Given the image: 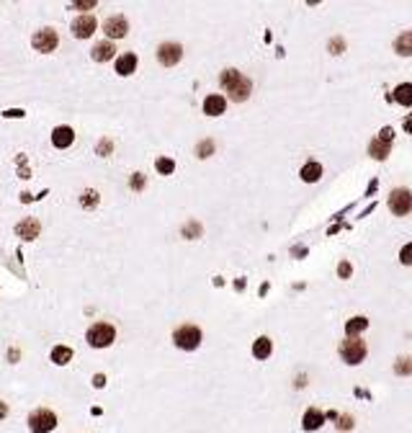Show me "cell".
<instances>
[{"mask_svg":"<svg viewBox=\"0 0 412 433\" xmlns=\"http://www.w3.org/2000/svg\"><path fill=\"white\" fill-rule=\"evenodd\" d=\"M219 83H222V88L230 93V98L237 101V103L248 101V96H250V91H253V83H250L245 75H240L237 70H224L222 78H219Z\"/></svg>","mask_w":412,"mask_h":433,"instance_id":"1","label":"cell"},{"mask_svg":"<svg viewBox=\"0 0 412 433\" xmlns=\"http://www.w3.org/2000/svg\"><path fill=\"white\" fill-rule=\"evenodd\" d=\"M85 340L90 348H108L116 340V328L108 322H93L85 333Z\"/></svg>","mask_w":412,"mask_h":433,"instance_id":"2","label":"cell"},{"mask_svg":"<svg viewBox=\"0 0 412 433\" xmlns=\"http://www.w3.org/2000/svg\"><path fill=\"white\" fill-rule=\"evenodd\" d=\"M29 430L31 433H52L54 428H57V415H54V410H49V407H36L31 415H29Z\"/></svg>","mask_w":412,"mask_h":433,"instance_id":"3","label":"cell"},{"mask_svg":"<svg viewBox=\"0 0 412 433\" xmlns=\"http://www.w3.org/2000/svg\"><path fill=\"white\" fill-rule=\"evenodd\" d=\"M173 343L180 348V351H196L201 346V330L196 325H180L175 333H173Z\"/></svg>","mask_w":412,"mask_h":433,"instance_id":"4","label":"cell"},{"mask_svg":"<svg viewBox=\"0 0 412 433\" xmlns=\"http://www.w3.org/2000/svg\"><path fill=\"white\" fill-rule=\"evenodd\" d=\"M366 343L361 340V338H348V340H343L340 343V356H343V361L345 364H350V366H355V364H361L363 358H366Z\"/></svg>","mask_w":412,"mask_h":433,"instance_id":"5","label":"cell"},{"mask_svg":"<svg viewBox=\"0 0 412 433\" xmlns=\"http://www.w3.org/2000/svg\"><path fill=\"white\" fill-rule=\"evenodd\" d=\"M57 44H60V37H57L54 29H42V31H36V34L31 37V47H34L36 52H42V55L54 52Z\"/></svg>","mask_w":412,"mask_h":433,"instance_id":"6","label":"cell"},{"mask_svg":"<svg viewBox=\"0 0 412 433\" xmlns=\"http://www.w3.org/2000/svg\"><path fill=\"white\" fill-rule=\"evenodd\" d=\"M389 209L397 214V217H404L409 209H412V193L407 188H394L389 193Z\"/></svg>","mask_w":412,"mask_h":433,"instance_id":"7","label":"cell"},{"mask_svg":"<svg viewBox=\"0 0 412 433\" xmlns=\"http://www.w3.org/2000/svg\"><path fill=\"white\" fill-rule=\"evenodd\" d=\"M180 57H183V47H180V44H175V42H165V44H160V47H157V62H160V65H165V67L178 65V62H180Z\"/></svg>","mask_w":412,"mask_h":433,"instance_id":"8","label":"cell"},{"mask_svg":"<svg viewBox=\"0 0 412 433\" xmlns=\"http://www.w3.org/2000/svg\"><path fill=\"white\" fill-rule=\"evenodd\" d=\"M70 29H72V37H75V39H90V37L96 34V29H98V21L85 13V16H78Z\"/></svg>","mask_w":412,"mask_h":433,"instance_id":"9","label":"cell"},{"mask_svg":"<svg viewBox=\"0 0 412 433\" xmlns=\"http://www.w3.org/2000/svg\"><path fill=\"white\" fill-rule=\"evenodd\" d=\"M103 34H106L108 39H124V37L129 34V21H126L124 16H111V19H106V24H103Z\"/></svg>","mask_w":412,"mask_h":433,"instance_id":"10","label":"cell"},{"mask_svg":"<svg viewBox=\"0 0 412 433\" xmlns=\"http://www.w3.org/2000/svg\"><path fill=\"white\" fill-rule=\"evenodd\" d=\"M39 232H42V222L36 220V217H26V220H21V222L16 225V235H18L21 240H26V243L36 240Z\"/></svg>","mask_w":412,"mask_h":433,"instance_id":"11","label":"cell"},{"mask_svg":"<svg viewBox=\"0 0 412 433\" xmlns=\"http://www.w3.org/2000/svg\"><path fill=\"white\" fill-rule=\"evenodd\" d=\"M224 109H227V98L224 96H219V93L206 96V101H203V114L206 116H219V114H224Z\"/></svg>","mask_w":412,"mask_h":433,"instance_id":"12","label":"cell"},{"mask_svg":"<svg viewBox=\"0 0 412 433\" xmlns=\"http://www.w3.org/2000/svg\"><path fill=\"white\" fill-rule=\"evenodd\" d=\"M75 142V132L70 129V127H54V132H52V145L57 147V150H65V147H70Z\"/></svg>","mask_w":412,"mask_h":433,"instance_id":"13","label":"cell"},{"mask_svg":"<svg viewBox=\"0 0 412 433\" xmlns=\"http://www.w3.org/2000/svg\"><path fill=\"white\" fill-rule=\"evenodd\" d=\"M134 70H137V55H132V52H124V55L116 60V73H119L121 78H129Z\"/></svg>","mask_w":412,"mask_h":433,"instance_id":"14","label":"cell"},{"mask_svg":"<svg viewBox=\"0 0 412 433\" xmlns=\"http://www.w3.org/2000/svg\"><path fill=\"white\" fill-rule=\"evenodd\" d=\"M114 55H116V49H114L111 42H98V44L90 49V57H93L96 62H108V60H114Z\"/></svg>","mask_w":412,"mask_h":433,"instance_id":"15","label":"cell"},{"mask_svg":"<svg viewBox=\"0 0 412 433\" xmlns=\"http://www.w3.org/2000/svg\"><path fill=\"white\" fill-rule=\"evenodd\" d=\"M325 423V415L317 410V407H309L307 412H304V420H302V425H304V430H317L320 425Z\"/></svg>","mask_w":412,"mask_h":433,"instance_id":"16","label":"cell"},{"mask_svg":"<svg viewBox=\"0 0 412 433\" xmlns=\"http://www.w3.org/2000/svg\"><path fill=\"white\" fill-rule=\"evenodd\" d=\"M271 351H273V343H271V338H266V335H260V338L253 343V356H255V358H268Z\"/></svg>","mask_w":412,"mask_h":433,"instance_id":"17","label":"cell"},{"mask_svg":"<svg viewBox=\"0 0 412 433\" xmlns=\"http://www.w3.org/2000/svg\"><path fill=\"white\" fill-rule=\"evenodd\" d=\"M70 361H72V348H70V346H54V348H52V364L65 366V364H70Z\"/></svg>","mask_w":412,"mask_h":433,"instance_id":"18","label":"cell"},{"mask_svg":"<svg viewBox=\"0 0 412 433\" xmlns=\"http://www.w3.org/2000/svg\"><path fill=\"white\" fill-rule=\"evenodd\" d=\"M394 101L402 106H412V83H402L394 88Z\"/></svg>","mask_w":412,"mask_h":433,"instance_id":"19","label":"cell"},{"mask_svg":"<svg viewBox=\"0 0 412 433\" xmlns=\"http://www.w3.org/2000/svg\"><path fill=\"white\" fill-rule=\"evenodd\" d=\"M394 49H397V55H402V57H409V55H412V31H404L402 37H397V42H394Z\"/></svg>","mask_w":412,"mask_h":433,"instance_id":"20","label":"cell"},{"mask_svg":"<svg viewBox=\"0 0 412 433\" xmlns=\"http://www.w3.org/2000/svg\"><path fill=\"white\" fill-rule=\"evenodd\" d=\"M368 328V320L366 317H350L348 322H345V333H348V338H355L358 333H363Z\"/></svg>","mask_w":412,"mask_h":433,"instance_id":"21","label":"cell"},{"mask_svg":"<svg viewBox=\"0 0 412 433\" xmlns=\"http://www.w3.org/2000/svg\"><path fill=\"white\" fill-rule=\"evenodd\" d=\"M320 175H322V165H320V163H307V165L302 168V181H307V183L320 181Z\"/></svg>","mask_w":412,"mask_h":433,"instance_id":"22","label":"cell"},{"mask_svg":"<svg viewBox=\"0 0 412 433\" xmlns=\"http://www.w3.org/2000/svg\"><path fill=\"white\" fill-rule=\"evenodd\" d=\"M368 152H371V157H376V160H386V157H389V142L373 139L371 147H368Z\"/></svg>","mask_w":412,"mask_h":433,"instance_id":"23","label":"cell"},{"mask_svg":"<svg viewBox=\"0 0 412 433\" xmlns=\"http://www.w3.org/2000/svg\"><path fill=\"white\" fill-rule=\"evenodd\" d=\"M98 201H101V196H98V191H96V188H85V191L80 193V206H85V209L98 206Z\"/></svg>","mask_w":412,"mask_h":433,"instance_id":"24","label":"cell"},{"mask_svg":"<svg viewBox=\"0 0 412 433\" xmlns=\"http://www.w3.org/2000/svg\"><path fill=\"white\" fill-rule=\"evenodd\" d=\"M155 168H157V173H162V175H170V173L175 170V163H173L170 157H157Z\"/></svg>","mask_w":412,"mask_h":433,"instance_id":"25","label":"cell"},{"mask_svg":"<svg viewBox=\"0 0 412 433\" xmlns=\"http://www.w3.org/2000/svg\"><path fill=\"white\" fill-rule=\"evenodd\" d=\"M399 261H402L404 266H412V243L404 245V248L399 250Z\"/></svg>","mask_w":412,"mask_h":433,"instance_id":"26","label":"cell"},{"mask_svg":"<svg viewBox=\"0 0 412 433\" xmlns=\"http://www.w3.org/2000/svg\"><path fill=\"white\" fill-rule=\"evenodd\" d=\"M212 150H214V142H201V145L196 147L198 157H209V155H212Z\"/></svg>","mask_w":412,"mask_h":433,"instance_id":"27","label":"cell"},{"mask_svg":"<svg viewBox=\"0 0 412 433\" xmlns=\"http://www.w3.org/2000/svg\"><path fill=\"white\" fill-rule=\"evenodd\" d=\"M132 188H134V191H142V188H144V175H142V173H134V175H132Z\"/></svg>","mask_w":412,"mask_h":433,"instance_id":"28","label":"cell"},{"mask_svg":"<svg viewBox=\"0 0 412 433\" xmlns=\"http://www.w3.org/2000/svg\"><path fill=\"white\" fill-rule=\"evenodd\" d=\"M3 116H6V119H24V116H26V111H24V109H8Z\"/></svg>","mask_w":412,"mask_h":433,"instance_id":"29","label":"cell"},{"mask_svg":"<svg viewBox=\"0 0 412 433\" xmlns=\"http://www.w3.org/2000/svg\"><path fill=\"white\" fill-rule=\"evenodd\" d=\"M338 428H343V430H348V428H353V418H338Z\"/></svg>","mask_w":412,"mask_h":433,"instance_id":"30","label":"cell"},{"mask_svg":"<svg viewBox=\"0 0 412 433\" xmlns=\"http://www.w3.org/2000/svg\"><path fill=\"white\" fill-rule=\"evenodd\" d=\"M75 11H88V8H96V0H88V3H72Z\"/></svg>","mask_w":412,"mask_h":433,"instance_id":"31","label":"cell"},{"mask_svg":"<svg viewBox=\"0 0 412 433\" xmlns=\"http://www.w3.org/2000/svg\"><path fill=\"white\" fill-rule=\"evenodd\" d=\"M391 137H394V132H391V129H389V127H386V129H381V132H379V139H381V142H389V139H391Z\"/></svg>","mask_w":412,"mask_h":433,"instance_id":"32","label":"cell"},{"mask_svg":"<svg viewBox=\"0 0 412 433\" xmlns=\"http://www.w3.org/2000/svg\"><path fill=\"white\" fill-rule=\"evenodd\" d=\"M93 387H96V389L106 387V376H103V374H96V376H93Z\"/></svg>","mask_w":412,"mask_h":433,"instance_id":"33","label":"cell"},{"mask_svg":"<svg viewBox=\"0 0 412 433\" xmlns=\"http://www.w3.org/2000/svg\"><path fill=\"white\" fill-rule=\"evenodd\" d=\"M338 274H340V276H350V266H348V263H340Z\"/></svg>","mask_w":412,"mask_h":433,"instance_id":"34","label":"cell"},{"mask_svg":"<svg viewBox=\"0 0 412 433\" xmlns=\"http://www.w3.org/2000/svg\"><path fill=\"white\" fill-rule=\"evenodd\" d=\"M397 371H404V374H407V371H412V364H397Z\"/></svg>","mask_w":412,"mask_h":433,"instance_id":"35","label":"cell"},{"mask_svg":"<svg viewBox=\"0 0 412 433\" xmlns=\"http://www.w3.org/2000/svg\"><path fill=\"white\" fill-rule=\"evenodd\" d=\"M6 415H8V405H6V402H0V420H3Z\"/></svg>","mask_w":412,"mask_h":433,"instance_id":"36","label":"cell"},{"mask_svg":"<svg viewBox=\"0 0 412 433\" xmlns=\"http://www.w3.org/2000/svg\"><path fill=\"white\" fill-rule=\"evenodd\" d=\"M108 150H111V142H106V145L101 142V145H98V152H101V155H103V152H108Z\"/></svg>","mask_w":412,"mask_h":433,"instance_id":"37","label":"cell"},{"mask_svg":"<svg viewBox=\"0 0 412 433\" xmlns=\"http://www.w3.org/2000/svg\"><path fill=\"white\" fill-rule=\"evenodd\" d=\"M404 129H407V132H409V134H412V116H409V119H407V124H404Z\"/></svg>","mask_w":412,"mask_h":433,"instance_id":"38","label":"cell"}]
</instances>
